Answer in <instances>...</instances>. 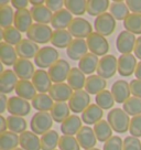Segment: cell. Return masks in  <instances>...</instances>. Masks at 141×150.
I'll list each match as a JSON object with an SVG mask.
<instances>
[{
	"label": "cell",
	"mask_w": 141,
	"mask_h": 150,
	"mask_svg": "<svg viewBox=\"0 0 141 150\" xmlns=\"http://www.w3.org/2000/svg\"><path fill=\"white\" fill-rule=\"evenodd\" d=\"M109 13L116 20H119V21H125V19L130 14L126 1H120V0H116L110 5Z\"/></svg>",
	"instance_id": "8d00e7d4"
},
{
	"label": "cell",
	"mask_w": 141,
	"mask_h": 150,
	"mask_svg": "<svg viewBox=\"0 0 141 150\" xmlns=\"http://www.w3.org/2000/svg\"><path fill=\"white\" fill-rule=\"evenodd\" d=\"M90 105V95L86 91H76L72 95L70 99L68 100V106L70 108V112L78 114L84 112L86 108Z\"/></svg>",
	"instance_id": "8fae6325"
},
{
	"label": "cell",
	"mask_w": 141,
	"mask_h": 150,
	"mask_svg": "<svg viewBox=\"0 0 141 150\" xmlns=\"http://www.w3.org/2000/svg\"><path fill=\"white\" fill-rule=\"evenodd\" d=\"M31 16L33 20L35 21V23L40 24H47L51 23L52 19H53V12L47 8L45 5L39 6V7H32L30 9Z\"/></svg>",
	"instance_id": "83f0119b"
},
{
	"label": "cell",
	"mask_w": 141,
	"mask_h": 150,
	"mask_svg": "<svg viewBox=\"0 0 141 150\" xmlns=\"http://www.w3.org/2000/svg\"><path fill=\"white\" fill-rule=\"evenodd\" d=\"M37 89L34 87V85L32 84V82L30 81H23L20 80L17 84L16 87V93L17 96H19L21 98L25 99V100H31L32 102L34 97L38 95L37 94Z\"/></svg>",
	"instance_id": "f1b7e54d"
},
{
	"label": "cell",
	"mask_w": 141,
	"mask_h": 150,
	"mask_svg": "<svg viewBox=\"0 0 141 150\" xmlns=\"http://www.w3.org/2000/svg\"><path fill=\"white\" fill-rule=\"evenodd\" d=\"M110 92L113 94L115 102L118 104H123L128 98H130L131 92H130V84L123 80L116 81L111 85Z\"/></svg>",
	"instance_id": "2e32d148"
},
{
	"label": "cell",
	"mask_w": 141,
	"mask_h": 150,
	"mask_svg": "<svg viewBox=\"0 0 141 150\" xmlns=\"http://www.w3.org/2000/svg\"><path fill=\"white\" fill-rule=\"evenodd\" d=\"M20 147L24 150H42L41 138L33 131H24L20 135Z\"/></svg>",
	"instance_id": "484cf974"
},
{
	"label": "cell",
	"mask_w": 141,
	"mask_h": 150,
	"mask_svg": "<svg viewBox=\"0 0 141 150\" xmlns=\"http://www.w3.org/2000/svg\"><path fill=\"white\" fill-rule=\"evenodd\" d=\"M74 39L68 30H55L53 32L51 43L57 49H67Z\"/></svg>",
	"instance_id": "1f68e13d"
},
{
	"label": "cell",
	"mask_w": 141,
	"mask_h": 150,
	"mask_svg": "<svg viewBox=\"0 0 141 150\" xmlns=\"http://www.w3.org/2000/svg\"><path fill=\"white\" fill-rule=\"evenodd\" d=\"M129 132L130 136L140 138L141 137V115L135 116L130 120V126H129Z\"/></svg>",
	"instance_id": "f907efd6"
},
{
	"label": "cell",
	"mask_w": 141,
	"mask_h": 150,
	"mask_svg": "<svg viewBox=\"0 0 141 150\" xmlns=\"http://www.w3.org/2000/svg\"><path fill=\"white\" fill-rule=\"evenodd\" d=\"M8 129V122H7V118H5L2 115L0 116V134H4Z\"/></svg>",
	"instance_id": "91938a15"
},
{
	"label": "cell",
	"mask_w": 141,
	"mask_h": 150,
	"mask_svg": "<svg viewBox=\"0 0 141 150\" xmlns=\"http://www.w3.org/2000/svg\"><path fill=\"white\" fill-rule=\"evenodd\" d=\"M51 116L55 122H62L70 116V108L66 103H55L51 109Z\"/></svg>",
	"instance_id": "f35d334b"
},
{
	"label": "cell",
	"mask_w": 141,
	"mask_h": 150,
	"mask_svg": "<svg viewBox=\"0 0 141 150\" xmlns=\"http://www.w3.org/2000/svg\"><path fill=\"white\" fill-rule=\"evenodd\" d=\"M86 42H87L90 53L97 56H102V57L107 55L109 51V43L105 37L98 34L97 32H93L86 39Z\"/></svg>",
	"instance_id": "52a82bcc"
},
{
	"label": "cell",
	"mask_w": 141,
	"mask_h": 150,
	"mask_svg": "<svg viewBox=\"0 0 141 150\" xmlns=\"http://www.w3.org/2000/svg\"><path fill=\"white\" fill-rule=\"evenodd\" d=\"M137 65V57L132 54H121L118 57V73L121 76H130L135 74Z\"/></svg>",
	"instance_id": "9a60e30c"
},
{
	"label": "cell",
	"mask_w": 141,
	"mask_h": 150,
	"mask_svg": "<svg viewBox=\"0 0 141 150\" xmlns=\"http://www.w3.org/2000/svg\"><path fill=\"white\" fill-rule=\"evenodd\" d=\"M8 100H9V98H7L6 94H0V112L1 114L5 112L7 107H8Z\"/></svg>",
	"instance_id": "6f0895ef"
},
{
	"label": "cell",
	"mask_w": 141,
	"mask_h": 150,
	"mask_svg": "<svg viewBox=\"0 0 141 150\" xmlns=\"http://www.w3.org/2000/svg\"><path fill=\"white\" fill-rule=\"evenodd\" d=\"M29 4H30V1H28V0H12V1H11L12 7H14L17 10L27 9V7H28Z\"/></svg>",
	"instance_id": "9f6ffc18"
},
{
	"label": "cell",
	"mask_w": 141,
	"mask_h": 150,
	"mask_svg": "<svg viewBox=\"0 0 141 150\" xmlns=\"http://www.w3.org/2000/svg\"><path fill=\"white\" fill-rule=\"evenodd\" d=\"M7 110L10 115L24 117V116H28L31 112V104L19 96H11L8 100Z\"/></svg>",
	"instance_id": "30bf717a"
},
{
	"label": "cell",
	"mask_w": 141,
	"mask_h": 150,
	"mask_svg": "<svg viewBox=\"0 0 141 150\" xmlns=\"http://www.w3.org/2000/svg\"><path fill=\"white\" fill-rule=\"evenodd\" d=\"M123 150H141V141L139 138L127 136L123 139Z\"/></svg>",
	"instance_id": "816d5d0a"
},
{
	"label": "cell",
	"mask_w": 141,
	"mask_h": 150,
	"mask_svg": "<svg viewBox=\"0 0 141 150\" xmlns=\"http://www.w3.org/2000/svg\"><path fill=\"white\" fill-rule=\"evenodd\" d=\"M33 18L30 10L20 9L17 10L14 13V28H17L20 32H28L29 29L33 25Z\"/></svg>",
	"instance_id": "7402d4cb"
},
{
	"label": "cell",
	"mask_w": 141,
	"mask_h": 150,
	"mask_svg": "<svg viewBox=\"0 0 141 150\" xmlns=\"http://www.w3.org/2000/svg\"><path fill=\"white\" fill-rule=\"evenodd\" d=\"M104 116V110L97 104H90L88 107L82 112V120L87 125H96L102 120Z\"/></svg>",
	"instance_id": "603a6c76"
},
{
	"label": "cell",
	"mask_w": 141,
	"mask_h": 150,
	"mask_svg": "<svg viewBox=\"0 0 141 150\" xmlns=\"http://www.w3.org/2000/svg\"><path fill=\"white\" fill-rule=\"evenodd\" d=\"M14 150H24V149H22V148H17V149H14Z\"/></svg>",
	"instance_id": "e7e4bbea"
},
{
	"label": "cell",
	"mask_w": 141,
	"mask_h": 150,
	"mask_svg": "<svg viewBox=\"0 0 141 150\" xmlns=\"http://www.w3.org/2000/svg\"><path fill=\"white\" fill-rule=\"evenodd\" d=\"M88 53V45L84 39H74L66 49V54L73 61H80Z\"/></svg>",
	"instance_id": "e0dca14e"
},
{
	"label": "cell",
	"mask_w": 141,
	"mask_h": 150,
	"mask_svg": "<svg viewBox=\"0 0 141 150\" xmlns=\"http://www.w3.org/2000/svg\"><path fill=\"white\" fill-rule=\"evenodd\" d=\"M53 32L54 31H52L51 27L47 24L33 23L27 32V38L37 44H47V42H51Z\"/></svg>",
	"instance_id": "277c9868"
},
{
	"label": "cell",
	"mask_w": 141,
	"mask_h": 150,
	"mask_svg": "<svg viewBox=\"0 0 141 150\" xmlns=\"http://www.w3.org/2000/svg\"><path fill=\"white\" fill-rule=\"evenodd\" d=\"M1 38L4 40V42L10 45H18L22 41V35L21 32L14 27H9L1 30Z\"/></svg>",
	"instance_id": "b9f144b4"
},
{
	"label": "cell",
	"mask_w": 141,
	"mask_h": 150,
	"mask_svg": "<svg viewBox=\"0 0 141 150\" xmlns=\"http://www.w3.org/2000/svg\"><path fill=\"white\" fill-rule=\"evenodd\" d=\"M123 27L128 32L141 35V14L130 13L127 18L125 19Z\"/></svg>",
	"instance_id": "7bdbcfd3"
},
{
	"label": "cell",
	"mask_w": 141,
	"mask_h": 150,
	"mask_svg": "<svg viewBox=\"0 0 141 150\" xmlns=\"http://www.w3.org/2000/svg\"><path fill=\"white\" fill-rule=\"evenodd\" d=\"M45 6L51 10L53 13H55L57 11L64 9L63 7L65 6V1L64 0H47Z\"/></svg>",
	"instance_id": "f5cc1de1"
},
{
	"label": "cell",
	"mask_w": 141,
	"mask_h": 150,
	"mask_svg": "<svg viewBox=\"0 0 141 150\" xmlns=\"http://www.w3.org/2000/svg\"><path fill=\"white\" fill-rule=\"evenodd\" d=\"M53 102L54 100L49 94L39 93L31 102V104H32V107L37 109L38 112H51V109L55 104Z\"/></svg>",
	"instance_id": "836d02e7"
},
{
	"label": "cell",
	"mask_w": 141,
	"mask_h": 150,
	"mask_svg": "<svg viewBox=\"0 0 141 150\" xmlns=\"http://www.w3.org/2000/svg\"><path fill=\"white\" fill-rule=\"evenodd\" d=\"M14 12L11 6L0 7V25L2 29L12 27L14 23Z\"/></svg>",
	"instance_id": "bcb514c9"
},
{
	"label": "cell",
	"mask_w": 141,
	"mask_h": 150,
	"mask_svg": "<svg viewBox=\"0 0 141 150\" xmlns=\"http://www.w3.org/2000/svg\"><path fill=\"white\" fill-rule=\"evenodd\" d=\"M70 69L72 67L70 66L68 62L66 61V60L60 59L55 64H53L49 69L47 73H49L50 77H51V81L54 84H56V83H64V81H67Z\"/></svg>",
	"instance_id": "ba28073f"
},
{
	"label": "cell",
	"mask_w": 141,
	"mask_h": 150,
	"mask_svg": "<svg viewBox=\"0 0 141 150\" xmlns=\"http://www.w3.org/2000/svg\"><path fill=\"white\" fill-rule=\"evenodd\" d=\"M59 148L60 150H80V147L78 141L74 136H63L60 138L59 142Z\"/></svg>",
	"instance_id": "c3c4849f"
},
{
	"label": "cell",
	"mask_w": 141,
	"mask_h": 150,
	"mask_svg": "<svg viewBox=\"0 0 141 150\" xmlns=\"http://www.w3.org/2000/svg\"><path fill=\"white\" fill-rule=\"evenodd\" d=\"M133 52H135V56L141 61V35L139 38H137L136 47H135V51Z\"/></svg>",
	"instance_id": "680465c9"
},
{
	"label": "cell",
	"mask_w": 141,
	"mask_h": 150,
	"mask_svg": "<svg viewBox=\"0 0 141 150\" xmlns=\"http://www.w3.org/2000/svg\"><path fill=\"white\" fill-rule=\"evenodd\" d=\"M85 150H100V149H98V148L95 147V148H90V149H85Z\"/></svg>",
	"instance_id": "be15d7a7"
},
{
	"label": "cell",
	"mask_w": 141,
	"mask_h": 150,
	"mask_svg": "<svg viewBox=\"0 0 141 150\" xmlns=\"http://www.w3.org/2000/svg\"><path fill=\"white\" fill-rule=\"evenodd\" d=\"M74 94L70 86L66 83H56L52 85L49 95L55 103H65L70 100L72 95Z\"/></svg>",
	"instance_id": "4fadbf2b"
},
{
	"label": "cell",
	"mask_w": 141,
	"mask_h": 150,
	"mask_svg": "<svg viewBox=\"0 0 141 150\" xmlns=\"http://www.w3.org/2000/svg\"><path fill=\"white\" fill-rule=\"evenodd\" d=\"M0 60L2 64L6 66H13L18 61V53L16 47L6 42H1L0 44Z\"/></svg>",
	"instance_id": "f546056e"
},
{
	"label": "cell",
	"mask_w": 141,
	"mask_h": 150,
	"mask_svg": "<svg viewBox=\"0 0 141 150\" xmlns=\"http://www.w3.org/2000/svg\"><path fill=\"white\" fill-rule=\"evenodd\" d=\"M94 28L98 34L105 38L109 37L113 34L116 29V19L109 12H105L96 17L94 21Z\"/></svg>",
	"instance_id": "8992f818"
},
{
	"label": "cell",
	"mask_w": 141,
	"mask_h": 150,
	"mask_svg": "<svg viewBox=\"0 0 141 150\" xmlns=\"http://www.w3.org/2000/svg\"><path fill=\"white\" fill-rule=\"evenodd\" d=\"M107 87V81L100 77L99 75H90L86 79L85 91L90 95H97L100 92L105 91Z\"/></svg>",
	"instance_id": "d4e9b609"
},
{
	"label": "cell",
	"mask_w": 141,
	"mask_h": 150,
	"mask_svg": "<svg viewBox=\"0 0 141 150\" xmlns=\"http://www.w3.org/2000/svg\"><path fill=\"white\" fill-rule=\"evenodd\" d=\"M53 126V118L51 112H35L31 118L30 128L35 135L43 136L45 132L50 131Z\"/></svg>",
	"instance_id": "7a4b0ae2"
},
{
	"label": "cell",
	"mask_w": 141,
	"mask_h": 150,
	"mask_svg": "<svg viewBox=\"0 0 141 150\" xmlns=\"http://www.w3.org/2000/svg\"><path fill=\"white\" fill-rule=\"evenodd\" d=\"M130 92L132 96L141 98V81L140 80H132L130 83Z\"/></svg>",
	"instance_id": "db71d44e"
},
{
	"label": "cell",
	"mask_w": 141,
	"mask_h": 150,
	"mask_svg": "<svg viewBox=\"0 0 141 150\" xmlns=\"http://www.w3.org/2000/svg\"><path fill=\"white\" fill-rule=\"evenodd\" d=\"M135 76L137 77V80L141 81V61L138 62V65H137L136 72H135Z\"/></svg>",
	"instance_id": "94428289"
},
{
	"label": "cell",
	"mask_w": 141,
	"mask_h": 150,
	"mask_svg": "<svg viewBox=\"0 0 141 150\" xmlns=\"http://www.w3.org/2000/svg\"><path fill=\"white\" fill-rule=\"evenodd\" d=\"M70 33L76 39H87L93 33V27L86 19L77 17L74 18L68 27Z\"/></svg>",
	"instance_id": "9c48e42d"
},
{
	"label": "cell",
	"mask_w": 141,
	"mask_h": 150,
	"mask_svg": "<svg viewBox=\"0 0 141 150\" xmlns=\"http://www.w3.org/2000/svg\"><path fill=\"white\" fill-rule=\"evenodd\" d=\"M99 63V59L97 55H95L93 53H87L84 57H82L78 62V69H80L84 74L93 75L95 71H97Z\"/></svg>",
	"instance_id": "4dcf8cb0"
},
{
	"label": "cell",
	"mask_w": 141,
	"mask_h": 150,
	"mask_svg": "<svg viewBox=\"0 0 141 150\" xmlns=\"http://www.w3.org/2000/svg\"><path fill=\"white\" fill-rule=\"evenodd\" d=\"M60 138L61 137L59 136V132L56 130L51 129L50 131L45 132L41 137V148H42V150H56L55 148L59 147Z\"/></svg>",
	"instance_id": "ab89813d"
},
{
	"label": "cell",
	"mask_w": 141,
	"mask_h": 150,
	"mask_svg": "<svg viewBox=\"0 0 141 150\" xmlns=\"http://www.w3.org/2000/svg\"><path fill=\"white\" fill-rule=\"evenodd\" d=\"M130 117L122 108H113L107 115V122L118 134H125L129 130Z\"/></svg>",
	"instance_id": "6da1fadb"
},
{
	"label": "cell",
	"mask_w": 141,
	"mask_h": 150,
	"mask_svg": "<svg viewBox=\"0 0 141 150\" xmlns=\"http://www.w3.org/2000/svg\"><path fill=\"white\" fill-rule=\"evenodd\" d=\"M126 4L131 13L141 14V0H127Z\"/></svg>",
	"instance_id": "11a10c76"
},
{
	"label": "cell",
	"mask_w": 141,
	"mask_h": 150,
	"mask_svg": "<svg viewBox=\"0 0 141 150\" xmlns=\"http://www.w3.org/2000/svg\"><path fill=\"white\" fill-rule=\"evenodd\" d=\"M16 51L18 53L20 59H33L35 57L38 52L40 51V47L35 42H33L29 39H22V41L16 45Z\"/></svg>",
	"instance_id": "d6986e66"
},
{
	"label": "cell",
	"mask_w": 141,
	"mask_h": 150,
	"mask_svg": "<svg viewBox=\"0 0 141 150\" xmlns=\"http://www.w3.org/2000/svg\"><path fill=\"white\" fill-rule=\"evenodd\" d=\"M73 14L70 13L67 9H62L57 11L53 14V19H52V28L55 30H66L68 29L70 22L73 21Z\"/></svg>",
	"instance_id": "cb8c5ba5"
},
{
	"label": "cell",
	"mask_w": 141,
	"mask_h": 150,
	"mask_svg": "<svg viewBox=\"0 0 141 150\" xmlns=\"http://www.w3.org/2000/svg\"><path fill=\"white\" fill-rule=\"evenodd\" d=\"M65 9L72 14L80 17L87 12V1L85 0H65Z\"/></svg>",
	"instance_id": "f6af8a7d"
},
{
	"label": "cell",
	"mask_w": 141,
	"mask_h": 150,
	"mask_svg": "<svg viewBox=\"0 0 141 150\" xmlns=\"http://www.w3.org/2000/svg\"><path fill=\"white\" fill-rule=\"evenodd\" d=\"M110 7L108 0H88L87 1V13L93 17H98L107 12Z\"/></svg>",
	"instance_id": "74e56055"
},
{
	"label": "cell",
	"mask_w": 141,
	"mask_h": 150,
	"mask_svg": "<svg viewBox=\"0 0 141 150\" xmlns=\"http://www.w3.org/2000/svg\"><path fill=\"white\" fill-rule=\"evenodd\" d=\"M67 84L70 85V88L74 92L82 91L83 87H85V84H86L85 74L78 67H72L70 74H68V77H67Z\"/></svg>",
	"instance_id": "d6a6232c"
},
{
	"label": "cell",
	"mask_w": 141,
	"mask_h": 150,
	"mask_svg": "<svg viewBox=\"0 0 141 150\" xmlns=\"http://www.w3.org/2000/svg\"><path fill=\"white\" fill-rule=\"evenodd\" d=\"M118 71V59L113 54H107L99 59L97 75L105 80L111 79Z\"/></svg>",
	"instance_id": "5b68a950"
},
{
	"label": "cell",
	"mask_w": 141,
	"mask_h": 150,
	"mask_svg": "<svg viewBox=\"0 0 141 150\" xmlns=\"http://www.w3.org/2000/svg\"><path fill=\"white\" fill-rule=\"evenodd\" d=\"M94 132L96 135V138L97 140L100 141V142H106L109 138L113 137V128L110 127L109 122L107 120H100L98 122L96 125H94Z\"/></svg>",
	"instance_id": "d590c367"
},
{
	"label": "cell",
	"mask_w": 141,
	"mask_h": 150,
	"mask_svg": "<svg viewBox=\"0 0 141 150\" xmlns=\"http://www.w3.org/2000/svg\"><path fill=\"white\" fill-rule=\"evenodd\" d=\"M35 67L34 64L30 60L27 59H18V61L16 62L13 65V72L17 74V76L20 80L29 81L30 79L32 80L33 75L35 73Z\"/></svg>",
	"instance_id": "5bb4252c"
},
{
	"label": "cell",
	"mask_w": 141,
	"mask_h": 150,
	"mask_svg": "<svg viewBox=\"0 0 141 150\" xmlns=\"http://www.w3.org/2000/svg\"><path fill=\"white\" fill-rule=\"evenodd\" d=\"M95 102L103 110H105V109L106 110L111 109L114 107L115 103H116L111 92L107 91V89H105V91L100 92L99 94H97L96 97H95Z\"/></svg>",
	"instance_id": "ee69618b"
},
{
	"label": "cell",
	"mask_w": 141,
	"mask_h": 150,
	"mask_svg": "<svg viewBox=\"0 0 141 150\" xmlns=\"http://www.w3.org/2000/svg\"><path fill=\"white\" fill-rule=\"evenodd\" d=\"M76 139L78 141V144L82 148L85 149H90L95 148V146L97 144V138L94 132V129L90 128V126H83L78 131V134L76 135Z\"/></svg>",
	"instance_id": "ffe728a7"
},
{
	"label": "cell",
	"mask_w": 141,
	"mask_h": 150,
	"mask_svg": "<svg viewBox=\"0 0 141 150\" xmlns=\"http://www.w3.org/2000/svg\"><path fill=\"white\" fill-rule=\"evenodd\" d=\"M82 118L77 115H70L68 118H66L64 122L61 124V131L63 135L66 136H74L77 135L78 131L82 128Z\"/></svg>",
	"instance_id": "4316f807"
},
{
	"label": "cell",
	"mask_w": 141,
	"mask_h": 150,
	"mask_svg": "<svg viewBox=\"0 0 141 150\" xmlns=\"http://www.w3.org/2000/svg\"><path fill=\"white\" fill-rule=\"evenodd\" d=\"M18 82V76L13 70H5L0 75V92L2 94H10L16 91Z\"/></svg>",
	"instance_id": "44dd1931"
},
{
	"label": "cell",
	"mask_w": 141,
	"mask_h": 150,
	"mask_svg": "<svg viewBox=\"0 0 141 150\" xmlns=\"http://www.w3.org/2000/svg\"><path fill=\"white\" fill-rule=\"evenodd\" d=\"M103 150H123V141L119 136H113L104 144Z\"/></svg>",
	"instance_id": "681fc988"
},
{
	"label": "cell",
	"mask_w": 141,
	"mask_h": 150,
	"mask_svg": "<svg viewBox=\"0 0 141 150\" xmlns=\"http://www.w3.org/2000/svg\"><path fill=\"white\" fill-rule=\"evenodd\" d=\"M7 122H8V129L11 132L14 134H23L24 131H27L28 128V124L27 120L23 117H19V116H13L10 115L7 117Z\"/></svg>",
	"instance_id": "60d3db41"
},
{
	"label": "cell",
	"mask_w": 141,
	"mask_h": 150,
	"mask_svg": "<svg viewBox=\"0 0 141 150\" xmlns=\"http://www.w3.org/2000/svg\"><path fill=\"white\" fill-rule=\"evenodd\" d=\"M137 39L135 34L128 31H121L118 34L116 39V47L121 54H131L132 51H135Z\"/></svg>",
	"instance_id": "7c38bea8"
},
{
	"label": "cell",
	"mask_w": 141,
	"mask_h": 150,
	"mask_svg": "<svg viewBox=\"0 0 141 150\" xmlns=\"http://www.w3.org/2000/svg\"><path fill=\"white\" fill-rule=\"evenodd\" d=\"M20 145V136L11 131L0 134V150H14Z\"/></svg>",
	"instance_id": "e575fe53"
},
{
	"label": "cell",
	"mask_w": 141,
	"mask_h": 150,
	"mask_svg": "<svg viewBox=\"0 0 141 150\" xmlns=\"http://www.w3.org/2000/svg\"><path fill=\"white\" fill-rule=\"evenodd\" d=\"M30 4H31L33 7H39V6L45 5V2H44L43 0H30Z\"/></svg>",
	"instance_id": "6125c7cd"
},
{
	"label": "cell",
	"mask_w": 141,
	"mask_h": 150,
	"mask_svg": "<svg viewBox=\"0 0 141 150\" xmlns=\"http://www.w3.org/2000/svg\"><path fill=\"white\" fill-rule=\"evenodd\" d=\"M32 84L34 85V87L39 93H49L52 87V81L47 71L41 70V69L35 71V73L32 77Z\"/></svg>",
	"instance_id": "ac0fdd59"
},
{
	"label": "cell",
	"mask_w": 141,
	"mask_h": 150,
	"mask_svg": "<svg viewBox=\"0 0 141 150\" xmlns=\"http://www.w3.org/2000/svg\"><path fill=\"white\" fill-rule=\"evenodd\" d=\"M59 51L54 47H43L40 49L37 56L34 57L35 65L41 70L50 69L53 64H55L60 59Z\"/></svg>",
	"instance_id": "3957f363"
},
{
	"label": "cell",
	"mask_w": 141,
	"mask_h": 150,
	"mask_svg": "<svg viewBox=\"0 0 141 150\" xmlns=\"http://www.w3.org/2000/svg\"><path fill=\"white\" fill-rule=\"evenodd\" d=\"M122 109L127 112L129 116H132V117L141 115V98L131 96L123 103Z\"/></svg>",
	"instance_id": "7dc6e473"
}]
</instances>
